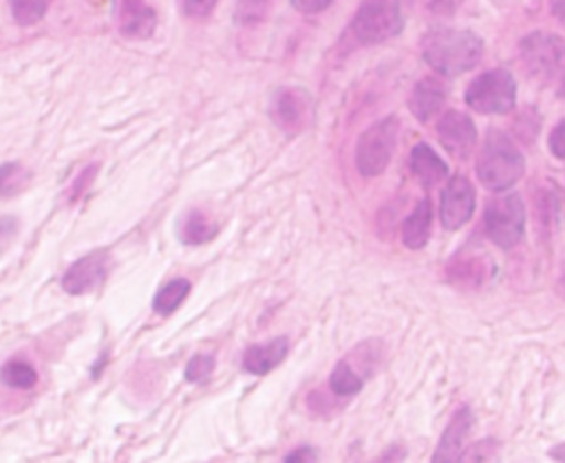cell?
I'll return each mask as SVG.
<instances>
[{
	"label": "cell",
	"mask_w": 565,
	"mask_h": 463,
	"mask_svg": "<svg viewBox=\"0 0 565 463\" xmlns=\"http://www.w3.org/2000/svg\"><path fill=\"white\" fill-rule=\"evenodd\" d=\"M371 359V351L369 348H358L355 353H351V357L347 359H340L335 364V368L331 370V377H329V386L335 395L340 397H349V395H355L360 392V388L364 386V379H366V370H360L358 366L362 362H369Z\"/></svg>",
	"instance_id": "obj_13"
},
{
	"label": "cell",
	"mask_w": 565,
	"mask_h": 463,
	"mask_svg": "<svg viewBox=\"0 0 565 463\" xmlns=\"http://www.w3.org/2000/svg\"><path fill=\"white\" fill-rule=\"evenodd\" d=\"M26 181V172L20 163H0V196L18 192Z\"/></svg>",
	"instance_id": "obj_23"
},
{
	"label": "cell",
	"mask_w": 565,
	"mask_h": 463,
	"mask_svg": "<svg viewBox=\"0 0 565 463\" xmlns=\"http://www.w3.org/2000/svg\"><path fill=\"white\" fill-rule=\"evenodd\" d=\"M430 223H433V212H430V203L428 198L419 201L415 205V209L408 214V218L404 220L402 227V240L408 249H419L426 245L428 236H430Z\"/></svg>",
	"instance_id": "obj_18"
},
{
	"label": "cell",
	"mask_w": 565,
	"mask_h": 463,
	"mask_svg": "<svg viewBox=\"0 0 565 463\" xmlns=\"http://www.w3.org/2000/svg\"><path fill=\"white\" fill-rule=\"evenodd\" d=\"M188 293H190V282L185 278H174L157 291L152 300V309L161 315H170L183 304Z\"/></svg>",
	"instance_id": "obj_20"
},
{
	"label": "cell",
	"mask_w": 565,
	"mask_h": 463,
	"mask_svg": "<svg viewBox=\"0 0 565 463\" xmlns=\"http://www.w3.org/2000/svg\"><path fill=\"white\" fill-rule=\"evenodd\" d=\"M313 452L309 448H302V450H296V452H289V456H285V461H313Z\"/></svg>",
	"instance_id": "obj_30"
},
{
	"label": "cell",
	"mask_w": 565,
	"mask_h": 463,
	"mask_svg": "<svg viewBox=\"0 0 565 463\" xmlns=\"http://www.w3.org/2000/svg\"><path fill=\"white\" fill-rule=\"evenodd\" d=\"M18 234V218L15 216H0V251H4Z\"/></svg>",
	"instance_id": "obj_28"
},
{
	"label": "cell",
	"mask_w": 565,
	"mask_h": 463,
	"mask_svg": "<svg viewBox=\"0 0 565 463\" xmlns=\"http://www.w3.org/2000/svg\"><path fill=\"white\" fill-rule=\"evenodd\" d=\"M157 24V15L152 7L143 0H119L117 4V26L119 33L132 40L150 37Z\"/></svg>",
	"instance_id": "obj_12"
},
{
	"label": "cell",
	"mask_w": 565,
	"mask_h": 463,
	"mask_svg": "<svg viewBox=\"0 0 565 463\" xmlns=\"http://www.w3.org/2000/svg\"><path fill=\"white\" fill-rule=\"evenodd\" d=\"M404 26V13L397 0H364L353 20L351 33L360 44H377L395 37Z\"/></svg>",
	"instance_id": "obj_4"
},
{
	"label": "cell",
	"mask_w": 565,
	"mask_h": 463,
	"mask_svg": "<svg viewBox=\"0 0 565 463\" xmlns=\"http://www.w3.org/2000/svg\"><path fill=\"white\" fill-rule=\"evenodd\" d=\"M472 423H475L472 410L470 408H461L450 419V423L446 426V430H444V434L439 439V445L435 450L433 461H459L461 459V445H463L466 437L470 434Z\"/></svg>",
	"instance_id": "obj_14"
},
{
	"label": "cell",
	"mask_w": 565,
	"mask_h": 463,
	"mask_svg": "<svg viewBox=\"0 0 565 463\" xmlns=\"http://www.w3.org/2000/svg\"><path fill=\"white\" fill-rule=\"evenodd\" d=\"M108 269V254L106 251H93L79 260H75L66 273L62 276V289L71 295H82L90 289H95L104 278Z\"/></svg>",
	"instance_id": "obj_11"
},
{
	"label": "cell",
	"mask_w": 565,
	"mask_h": 463,
	"mask_svg": "<svg viewBox=\"0 0 565 463\" xmlns=\"http://www.w3.org/2000/svg\"><path fill=\"white\" fill-rule=\"evenodd\" d=\"M408 2V7L419 13V15H428V18H444L450 15L455 9V0H404Z\"/></svg>",
	"instance_id": "obj_24"
},
{
	"label": "cell",
	"mask_w": 565,
	"mask_h": 463,
	"mask_svg": "<svg viewBox=\"0 0 565 463\" xmlns=\"http://www.w3.org/2000/svg\"><path fill=\"white\" fill-rule=\"evenodd\" d=\"M397 130H399L397 117L388 115V117L375 121L373 126H369L360 134L358 143H355V168L362 176H377L386 170V165L395 152Z\"/></svg>",
	"instance_id": "obj_5"
},
{
	"label": "cell",
	"mask_w": 565,
	"mask_h": 463,
	"mask_svg": "<svg viewBox=\"0 0 565 463\" xmlns=\"http://www.w3.org/2000/svg\"><path fill=\"white\" fill-rule=\"evenodd\" d=\"M521 60L541 86L565 97V40L536 31L521 42Z\"/></svg>",
	"instance_id": "obj_3"
},
{
	"label": "cell",
	"mask_w": 565,
	"mask_h": 463,
	"mask_svg": "<svg viewBox=\"0 0 565 463\" xmlns=\"http://www.w3.org/2000/svg\"><path fill=\"white\" fill-rule=\"evenodd\" d=\"M13 20L20 26H31L44 18L51 0H9Z\"/></svg>",
	"instance_id": "obj_22"
},
{
	"label": "cell",
	"mask_w": 565,
	"mask_h": 463,
	"mask_svg": "<svg viewBox=\"0 0 565 463\" xmlns=\"http://www.w3.org/2000/svg\"><path fill=\"white\" fill-rule=\"evenodd\" d=\"M422 55L433 71L457 77L479 64L483 40L468 29L437 26L422 37Z\"/></svg>",
	"instance_id": "obj_1"
},
{
	"label": "cell",
	"mask_w": 565,
	"mask_h": 463,
	"mask_svg": "<svg viewBox=\"0 0 565 463\" xmlns=\"http://www.w3.org/2000/svg\"><path fill=\"white\" fill-rule=\"evenodd\" d=\"M475 212V190L466 176H452L439 201V218L446 229H459Z\"/></svg>",
	"instance_id": "obj_8"
},
{
	"label": "cell",
	"mask_w": 565,
	"mask_h": 463,
	"mask_svg": "<svg viewBox=\"0 0 565 463\" xmlns=\"http://www.w3.org/2000/svg\"><path fill=\"white\" fill-rule=\"evenodd\" d=\"M437 134L448 154L466 159L477 146V126L466 112L446 110L437 123Z\"/></svg>",
	"instance_id": "obj_9"
},
{
	"label": "cell",
	"mask_w": 565,
	"mask_h": 463,
	"mask_svg": "<svg viewBox=\"0 0 565 463\" xmlns=\"http://www.w3.org/2000/svg\"><path fill=\"white\" fill-rule=\"evenodd\" d=\"M547 146L556 159H565V119L554 126V130L547 137Z\"/></svg>",
	"instance_id": "obj_27"
},
{
	"label": "cell",
	"mask_w": 565,
	"mask_h": 463,
	"mask_svg": "<svg viewBox=\"0 0 565 463\" xmlns=\"http://www.w3.org/2000/svg\"><path fill=\"white\" fill-rule=\"evenodd\" d=\"M516 99V84L510 71L492 68L481 73L466 88V104L483 115H503L512 110Z\"/></svg>",
	"instance_id": "obj_6"
},
{
	"label": "cell",
	"mask_w": 565,
	"mask_h": 463,
	"mask_svg": "<svg viewBox=\"0 0 565 463\" xmlns=\"http://www.w3.org/2000/svg\"><path fill=\"white\" fill-rule=\"evenodd\" d=\"M309 101L311 99L302 88H296V86L278 88L271 97V119L278 123V128L294 134L307 121Z\"/></svg>",
	"instance_id": "obj_10"
},
{
	"label": "cell",
	"mask_w": 565,
	"mask_h": 463,
	"mask_svg": "<svg viewBox=\"0 0 565 463\" xmlns=\"http://www.w3.org/2000/svg\"><path fill=\"white\" fill-rule=\"evenodd\" d=\"M475 168L479 181L488 190L503 192L523 176L525 161L508 134H503L501 130H490L481 146V152L477 154Z\"/></svg>",
	"instance_id": "obj_2"
},
{
	"label": "cell",
	"mask_w": 565,
	"mask_h": 463,
	"mask_svg": "<svg viewBox=\"0 0 565 463\" xmlns=\"http://www.w3.org/2000/svg\"><path fill=\"white\" fill-rule=\"evenodd\" d=\"M0 379L2 384L20 390H29L38 384V373L29 362L22 359H11L0 368Z\"/></svg>",
	"instance_id": "obj_21"
},
{
	"label": "cell",
	"mask_w": 565,
	"mask_h": 463,
	"mask_svg": "<svg viewBox=\"0 0 565 463\" xmlns=\"http://www.w3.org/2000/svg\"><path fill=\"white\" fill-rule=\"evenodd\" d=\"M218 227L201 209H190L179 223V238L188 245H203L216 236Z\"/></svg>",
	"instance_id": "obj_19"
},
{
	"label": "cell",
	"mask_w": 565,
	"mask_h": 463,
	"mask_svg": "<svg viewBox=\"0 0 565 463\" xmlns=\"http://www.w3.org/2000/svg\"><path fill=\"white\" fill-rule=\"evenodd\" d=\"M411 172L413 176L424 185V187H433L437 183H441L448 176V165L446 161H441V157L428 146V143H417L411 150V159H408Z\"/></svg>",
	"instance_id": "obj_15"
},
{
	"label": "cell",
	"mask_w": 565,
	"mask_h": 463,
	"mask_svg": "<svg viewBox=\"0 0 565 463\" xmlns=\"http://www.w3.org/2000/svg\"><path fill=\"white\" fill-rule=\"evenodd\" d=\"M486 234L503 249L514 247L525 229V205L519 194H503L490 198L483 212Z\"/></svg>",
	"instance_id": "obj_7"
},
{
	"label": "cell",
	"mask_w": 565,
	"mask_h": 463,
	"mask_svg": "<svg viewBox=\"0 0 565 463\" xmlns=\"http://www.w3.org/2000/svg\"><path fill=\"white\" fill-rule=\"evenodd\" d=\"M554 18L565 26V0H550Z\"/></svg>",
	"instance_id": "obj_31"
},
{
	"label": "cell",
	"mask_w": 565,
	"mask_h": 463,
	"mask_svg": "<svg viewBox=\"0 0 565 463\" xmlns=\"http://www.w3.org/2000/svg\"><path fill=\"white\" fill-rule=\"evenodd\" d=\"M550 456H552L554 461H565V443L552 448V450H550Z\"/></svg>",
	"instance_id": "obj_32"
},
{
	"label": "cell",
	"mask_w": 565,
	"mask_h": 463,
	"mask_svg": "<svg viewBox=\"0 0 565 463\" xmlns=\"http://www.w3.org/2000/svg\"><path fill=\"white\" fill-rule=\"evenodd\" d=\"M444 99H446V88L441 86V82L435 77H424L415 84L408 99V108L419 121H428L441 110Z\"/></svg>",
	"instance_id": "obj_17"
},
{
	"label": "cell",
	"mask_w": 565,
	"mask_h": 463,
	"mask_svg": "<svg viewBox=\"0 0 565 463\" xmlns=\"http://www.w3.org/2000/svg\"><path fill=\"white\" fill-rule=\"evenodd\" d=\"M214 370V357L212 355H194L188 366H185V381L190 384H196V381H203L212 375Z\"/></svg>",
	"instance_id": "obj_25"
},
{
	"label": "cell",
	"mask_w": 565,
	"mask_h": 463,
	"mask_svg": "<svg viewBox=\"0 0 565 463\" xmlns=\"http://www.w3.org/2000/svg\"><path fill=\"white\" fill-rule=\"evenodd\" d=\"M287 351H289L287 337H274L265 344H254L243 355V368L252 375H267L287 357Z\"/></svg>",
	"instance_id": "obj_16"
},
{
	"label": "cell",
	"mask_w": 565,
	"mask_h": 463,
	"mask_svg": "<svg viewBox=\"0 0 565 463\" xmlns=\"http://www.w3.org/2000/svg\"><path fill=\"white\" fill-rule=\"evenodd\" d=\"M177 2L183 15L188 18H205L216 4V0H177Z\"/></svg>",
	"instance_id": "obj_26"
},
{
	"label": "cell",
	"mask_w": 565,
	"mask_h": 463,
	"mask_svg": "<svg viewBox=\"0 0 565 463\" xmlns=\"http://www.w3.org/2000/svg\"><path fill=\"white\" fill-rule=\"evenodd\" d=\"M291 7L300 13H320L324 11L333 0H289Z\"/></svg>",
	"instance_id": "obj_29"
}]
</instances>
